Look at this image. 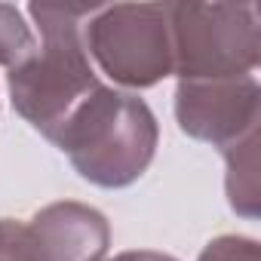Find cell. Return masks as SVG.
<instances>
[{"mask_svg":"<svg viewBox=\"0 0 261 261\" xmlns=\"http://www.w3.org/2000/svg\"><path fill=\"white\" fill-rule=\"evenodd\" d=\"M74 172L105 191L136 185L154 163L160 126L145 98L114 86L92 89L46 139Z\"/></svg>","mask_w":261,"mask_h":261,"instance_id":"cell-1","label":"cell"},{"mask_svg":"<svg viewBox=\"0 0 261 261\" xmlns=\"http://www.w3.org/2000/svg\"><path fill=\"white\" fill-rule=\"evenodd\" d=\"M95 7L89 4H31L40 40L37 49L7 74V89L16 114L49 139L62 120L101 86L86 43L83 22Z\"/></svg>","mask_w":261,"mask_h":261,"instance_id":"cell-2","label":"cell"},{"mask_svg":"<svg viewBox=\"0 0 261 261\" xmlns=\"http://www.w3.org/2000/svg\"><path fill=\"white\" fill-rule=\"evenodd\" d=\"M89 62L126 89H148L172 74L166 4L95 7L83 22Z\"/></svg>","mask_w":261,"mask_h":261,"instance_id":"cell-4","label":"cell"},{"mask_svg":"<svg viewBox=\"0 0 261 261\" xmlns=\"http://www.w3.org/2000/svg\"><path fill=\"white\" fill-rule=\"evenodd\" d=\"M34 49H37V37L25 22L22 10L13 4H0V65L13 71Z\"/></svg>","mask_w":261,"mask_h":261,"instance_id":"cell-8","label":"cell"},{"mask_svg":"<svg viewBox=\"0 0 261 261\" xmlns=\"http://www.w3.org/2000/svg\"><path fill=\"white\" fill-rule=\"evenodd\" d=\"M261 86L255 74L230 80H178L175 120L188 139L230 148L258 133Z\"/></svg>","mask_w":261,"mask_h":261,"instance_id":"cell-6","label":"cell"},{"mask_svg":"<svg viewBox=\"0 0 261 261\" xmlns=\"http://www.w3.org/2000/svg\"><path fill=\"white\" fill-rule=\"evenodd\" d=\"M0 261H4V258H0Z\"/></svg>","mask_w":261,"mask_h":261,"instance_id":"cell-11","label":"cell"},{"mask_svg":"<svg viewBox=\"0 0 261 261\" xmlns=\"http://www.w3.org/2000/svg\"><path fill=\"white\" fill-rule=\"evenodd\" d=\"M108 218L86 203H49L28 221L0 218L4 261H105Z\"/></svg>","mask_w":261,"mask_h":261,"instance_id":"cell-5","label":"cell"},{"mask_svg":"<svg viewBox=\"0 0 261 261\" xmlns=\"http://www.w3.org/2000/svg\"><path fill=\"white\" fill-rule=\"evenodd\" d=\"M221 154L227 163L224 191H227L230 209L243 218H258V200H261L258 194V133L224 148Z\"/></svg>","mask_w":261,"mask_h":261,"instance_id":"cell-7","label":"cell"},{"mask_svg":"<svg viewBox=\"0 0 261 261\" xmlns=\"http://www.w3.org/2000/svg\"><path fill=\"white\" fill-rule=\"evenodd\" d=\"M172 74L178 80L249 77L261 56L255 4H166Z\"/></svg>","mask_w":261,"mask_h":261,"instance_id":"cell-3","label":"cell"},{"mask_svg":"<svg viewBox=\"0 0 261 261\" xmlns=\"http://www.w3.org/2000/svg\"><path fill=\"white\" fill-rule=\"evenodd\" d=\"M105 261H178V258H172L166 252H154V249H129V252H120Z\"/></svg>","mask_w":261,"mask_h":261,"instance_id":"cell-10","label":"cell"},{"mask_svg":"<svg viewBox=\"0 0 261 261\" xmlns=\"http://www.w3.org/2000/svg\"><path fill=\"white\" fill-rule=\"evenodd\" d=\"M197 261H261V252L252 237L224 233V237H215L212 243H206V249L200 252Z\"/></svg>","mask_w":261,"mask_h":261,"instance_id":"cell-9","label":"cell"}]
</instances>
